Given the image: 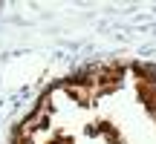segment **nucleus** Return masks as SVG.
<instances>
[{
  "instance_id": "nucleus-1",
  "label": "nucleus",
  "mask_w": 156,
  "mask_h": 144,
  "mask_svg": "<svg viewBox=\"0 0 156 144\" xmlns=\"http://www.w3.org/2000/svg\"><path fill=\"white\" fill-rule=\"evenodd\" d=\"M64 89H67V95L73 101H78L81 107H90V104H93V98H95V89L87 87V84H78L75 78H67V81H64Z\"/></svg>"
}]
</instances>
